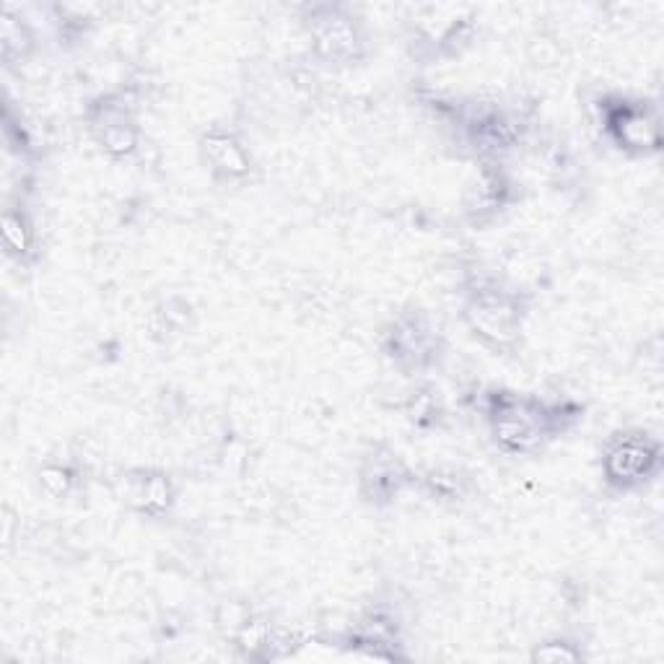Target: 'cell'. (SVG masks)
<instances>
[{
	"mask_svg": "<svg viewBox=\"0 0 664 664\" xmlns=\"http://www.w3.org/2000/svg\"><path fill=\"white\" fill-rule=\"evenodd\" d=\"M96 138L102 148L110 151L112 156H127L138 148V131H135L131 117L125 112L107 110L96 123Z\"/></svg>",
	"mask_w": 664,
	"mask_h": 664,
	"instance_id": "obj_6",
	"label": "cell"
},
{
	"mask_svg": "<svg viewBox=\"0 0 664 664\" xmlns=\"http://www.w3.org/2000/svg\"><path fill=\"white\" fill-rule=\"evenodd\" d=\"M206 156L214 164L216 172H221L226 177H245L249 172V162L245 148L239 146V141L229 133H210L206 135Z\"/></svg>",
	"mask_w": 664,
	"mask_h": 664,
	"instance_id": "obj_7",
	"label": "cell"
},
{
	"mask_svg": "<svg viewBox=\"0 0 664 664\" xmlns=\"http://www.w3.org/2000/svg\"><path fill=\"white\" fill-rule=\"evenodd\" d=\"M40 483L44 486V490L52 496H60L65 494L68 490V483H71V478H68V473L63 470V467L52 465V467H44L42 475H40Z\"/></svg>",
	"mask_w": 664,
	"mask_h": 664,
	"instance_id": "obj_10",
	"label": "cell"
},
{
	"mask_svg": "<svg viewBox=\"0 0 664 664\" xmlns=\"http://www.w3.org/2000/svg\"><path fill=\"white\" fill-rule=\"evenodd\" d=\"M608 125L623 148H646L656 143V123L641 107H618Z\"/></svg>",
	"mask_w": 664,
	"mask_h": 664,
	"instance_id": "obj_4",
	"label": "cell"
},
{
	"mask_svg": "<svg viewBox=\"0 0 664 664\" xmlns=\"http://www.w3.org/2000/svg\"><path fill=\"white\" fill-rule=\"evenodd\" d=\"M314 42H317V50L330 60L353 58L359 48V37H356V29L351 24V19L338 17V13L320 19V24L314 27Z\"/></svg>",
	"mask_w": 664,
	"mask_h": 664,
	"instance_id": "obj_5",
	"label": "cell"
},
{
	"mask_svg": "<svg viewBox=\"0 0 664 664\" xmlns=\"http://www.w3.org/2000/svg\"><path fill=\"white\" fill-rule=\"evenodd\" d=\"M465 320L475 335L490 345H509L522 328L519 301L507 291H478L465 309Z\"/></svg>",
	"mask_w": 664,
	"mask_h": 664,
	"instance_id": "obj_1",
	"label": "cell"
},
{
	"mask_svg": "<svg viewBox=\"0 0 664 664\" xmlns=\"http://www.w3.org/2000/svg\"><path fill=\"white\" fill-rule=\"evenodd\" d=\"M546 421L548 415L535 403L509 397L494 407L490 428H494V439L504 449L522 455V452L540 447L542 434H546Z\"/></svg>",
	"mask_w": 664,
	"mask_h": 664,
	"instance_id": "obj_2",
	"label": "cell"
},
{
	"mask_svg": "<svg viewBox=\"0 0 664 664\" xmlns=\"http://www.w3.org/2000/svg\"><path fill=\"white\" fill-rule=\"evenodd\" d=\"M141 501L146 511H164L172 501V488L169 480L164 475H156V478H146L141 488Z\"/></svg>",
	"mask_w": 664,
	"mask_h": 664,
	"instance_id": "obj_9",
	"label": "cell"
},
{
	"mask_svg": "<svg viewBox=\"0 0 664 664\" xmlns=\"http://www.w3.org/2000/svg\"><path fill=\"white\" fill-rule=\"evenodd\" d=\"M656 463V452L652 449V444L646 439H639V436H623L618 439L613 447L608 449L605 455V473L613 483H621V486H631L649 475L652 465Z\"/></svg>",
	"mask_w": 664,
	"mask_h": 664,
	"instance_id": "obj_3",
	"label": "cell"
},
{
	"mask_svg": "<svg viewBox=\"0 0 664 664\" xmlns=\"http://www.w3.org/2000/svg\"><path fill=\"white\" fill-rule=\"evenodd\" d=\"M3 237H6V249H9L11 255H17L21 260L24 255L32 249V229H29L27 218L17 214V210H9L3 218Z\"/></svg>",
	"mask_w": 664,
	"mask_h": 664,
	"instance_id": "obj_8",
	"label": "cell"
}]
</instances>
